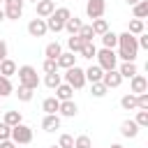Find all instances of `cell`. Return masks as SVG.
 I'll use <instances>...</instances> for the list:
<instances>
[{"label":"cell","instance_id":"f5cc1de1","mask_svg":"<svg viewBox=\"0 0 148 148\" xmlns=\"http://www.w3.org/2000/svg\"><path fill=\"white\" fill-rule=\"evenodd\" d=\"M30 2H37V0H30Z\"/></svg>","mask_w":148,"mask_h":148},{"label":"cell","instance_id":"836d02e7","mask_svg":"<svg viewBox=\"0 0 148 148\" xmlns=\"http://www.w3.org/2000/svg\"><path fill=\"white\" fill-rule=\"evenodd\" d=\"M90 92H92V97H104L109 92V88L102 81H95V83H90Z\"/></svg>","mask_w":148,"mask_h":148},{"label":"cell","instance_id":"c3c4849f","mask_svg":"<svg viewBox=\"0 0 148 148\" xmlns=\"http://www.w3.org/2000/svg\"><path fill=\"white\" fill-rule=\"evenodd\" d=\"M134 2H139V0H127V5H134Z\"/></svg>","mask_w":148,"mask_h":148},{"label":"cell","instance_id":"44dd1931","mask_svg":"<svg viewBox=\"0 0 148 148\" xmlns=\"http://www.w3.org/2000/svg\"><path fill=\"white\" fill-rule=\"evenodd\" d=\"M0 74L2 76H14L16 74V62L12 60V58H5V60H0Z\"/></svg>","mask_w":148,"mask_h":148},{"label":"cell","instance_id":"ba28073f","mask_svg":"<svg viewBox=\"0 0 148 148\" xmlns=\"http://www.w3.org/2000/svg\"><path fill=\"white\" fill-rule=\"evenodd\" d=\"M106 12V0H86V16L88 18H102Z\"/></svg>","mask_w":148,"mask_h":148},{"label":"cell","instance_id":"f6af8a7d","mask_svg":"<svg viewBox=\"0 0 148 148\" xmlns=\"http://www.w3.org/2000/svg\"><path fill=\"white\" fill-rule=\"evenodd\" d=\"M0 148H18L12 139H5V141H0Z\"/></svg>","mask_w":148,"mask_h":148},{"label":"cell","instance_id":"bcb514c9","mask_svg":"<svg viewBox=\"0 0 148 148\" xmlns=\"http://www.w3.org/2000/svg\"><path fill=\"white\" fill-rule=\"evenodd\" d=\"M5 21V12H2V7H0V23Z\"/></svg>","mask_w":148,"mask_h":148},{"label":"cell","instance_id":"4fadbf2b","mask_svg":"<svg viewBox=\"0 0 148 148\" xmlns=\"http://www.w3.org/2000/svg\"><path fill=\"white\" fill-rule=\"evenodd\" d=\"M42 130H44V132H56V130H60V116H58V113H44V118H42Z\"/></svg>","mask_w":148,"mask_h":148},{"label":"cell","instance_id":"60d3db41","mask_svg":"<svg viewBox=\"0 0 148 148\" xmlns=\"http://www.w3.org/2000/svg\"><path fill=\"white\" fill-rule=\"evenodd\" d=\"M136 109L148 111V92H139L136 95Z\"/></svg>","mask_w":148,"mask_h":148},{"label":"cell","instance_id":"9a60e30c","mask_svg":"<svg viewBox=\"0 0 148 148\" xmlns=\"http://www.w3.org/2000/svg\"><path fill=\"white\" fill-rule=\"evenodd\" d=\"M56 65H58V69H67V67H74V65H76V56H74L72 51H62V53L56 58Z\"/></svg>","mask_w":148,"mask_h":148},{"label":"cell","instance_id":"83f0119b","mask_svg":"<svg viewBox=\"0 0 148 148\" xmlns=\"http://www.w3.org/2000/svg\"><path fill=\"white\" fill-rule=\"evenodd\" d=\"M120 106H123L125 111H136V95H132V92L123 95V97H120Z\"/></svg>","mask_w":148,"mask_h":148},{"label":"cell","instance_id":"d6a6232c","mask_svg":"<svg viewBox=\"0 0 148 148\" xmlns=\"http://www.w3.org/2000/svg\"><path fill=\"white\" fill-rule=\"evenodd\" d=\"M81 44H83V39H81L79 35H69V37H67V49H69L72 53H79Z\"/></svg>","mask_w":148,"mask_h":148},{"label":"cell","instance_id":"5b68a950","mask_svg":"<svg viewBox=\"0 0 148 148\" xmlns=\"http://www.w3.org/2000/svg\"><path fill=\"white\" fill-rule=\"evenodd\" d=\"M9 139H12L16 146H28V143L32 141V127H30V125L18 123V125H14V127H12Z\"/></svg>","mask_w":148,"mask_h":148},{"label":"cell","instance_id":"5bb4252c","mask_svg":"<svg viewBox=\"0 0 148 148\" xmlns=\"http://www.w3.org/2000/svg\"><path fill=\"white\" fill-rule=\"evenodd\" d=\"M53 9H56V2H53V0H37V2H35V12H37V16H39V18L51 16V14H53Z\"/></svg>","mask_w":148,"mask_h":148},{"label":"cell","instance_id":"f546056e","mask_svg":"<svg viewBox=\"0 0 148 148\" xmlns=\"http://www.w3.org/2000/svg\"><path fill=\"white\" fill-rule=\"evenodd\" d=\"M2 123H7L9 127H14V125L23 123V118H21V113H18V111H5V116H2Z\"/></svg>","mask_w":148,"mask_h":148},{"label":"cell","instance_id":"30bf717a","mask_svg":"<svg viewBox=\"0 0 148 148\" xmlns=\"http://www.w3.org/2000/svg\"><path fill=\"white\" fill-rule=\"evenodd\" d=\"M130 92L132 95H139V92H148V79L143 76V74H134L132 79H130Z\"/></svg>","mask_w":148,"mask_h":148},{"label":"cell","instance_id":"e0dca14e","mask_svg":"<svg viewBox=\"0 0 148 148\" xmlns=\"http://www.w3.org/2000/svg\"><path fill=\"white\" fill-rule=\"evenodd\" d=\"M120 134L125 136V139H134L136 134H139V125L130 118V120H123L120 123Z\"/></svg>","mask_w":148,"mask_h":148},{"label":"cell","instance_id":"6da1fadb","mask_svg":"<svg viewBox=\"0 0 148 148\" xmlns=\"http://www.w3.org/2000/svg\"><path fill=\"white\" fill-rule=\"evenodd\" d=\"M139 53V44H136V35H130L127 30L118 35V58L123 62H134Z\"/></svg>","mask_w":148,"mask_h":148},{"label":"cell","instance_id":"ffe728a7","mask_svg":"<svg viewBox=\"0 0 148 148\" xmlns=\"http://www.w3.org/2000/svg\"><path fill=\"white\" fill-rule=\"evenodd\" d=\"M95 53H97L95 42H83V44H81V49H79V56H81V58H86V60H92V58H95Z\"/></svg>","mask_w":148,"mask_h":148},{"label":"cell","instance_id":"f907efd6","mask_svg":"<svg viewBox=\"0 0 148 148\" xmlns=\"http://www.w3.org/2000/svg\"><path fill=\"white\" fill-rule=\"evenodd\" d=\"M0 106H2V97H0Z\"/></svg>","mask_w":148,"mask_h":148},{"label":"cell","instance_id":"7a4b0ae2","mask_svg":"<svg viewBox=\"0 0 148 148\" xmlns=\"http://www.w3.org/2000/svg\"><path fill=\"white\" fill-rule=\"evenodd\" d=\"M72 16V12H69V7H56L53 9V14L51 16H46V28L51 30V32H60L62 30V25H65V21Z\"/></svg>","mask_w":148,"mask_h":148},{"label":"cell","instance_id":"603a6c76","mask_svg":"<svg viewBox=\"0 0 148 148\" xmlns=\"http://www.w3.org/2000/svg\"><path fill=\"white\" fill-rule=\"evenodd\" d=\"M118 72H120V76L123 79H132L139 69H136V62H120V67H116Z\"/></svg>","mask_w":148,"mask_h":148},{"label":"cell","instance_id":"74e56055","mask_svg":"<svg viewBox=\"0 0 148 148\" xmlns=\"http://www.w3.org/2000/svg\"><path fill=\"white\" fill-rule=\"evenodd\" d=\"M134 123H136L139 127H148V111L136 109V118H134Z\"/></svg>","mask_w":148,"mask_h":148},{"label":"cell","instance_id":"1f68e13d","mask_svg":"<svg viewBox=\"0 0 148 148\" xmlns=\"http://www.w3.org/2000/svg\"><path fill=\"white\" fill-rule=\"evenodd\" d=\"M127 32L130 35H141L143 32V18H132L130 25H127Z\"/></svg>","mask_w":148,"mask_h":148},{"label":"cell","instance_id":"277c9868","mask_svg":"<svg viewBox=\"0 0 148 148\" xmlns=\"http://www.w3.org/2000/svg\"><path fill=\"white\" fill-rule=\"evenodd\" d=\"M95 58H97V65L106 72V69H116L118 67V56H116V51L113 49H97V53H95Z\"/></svg>","mask_w":148,"mask_h":148},{"label":"cell","instance_id":"52a82bcc","mask_svg":"<svg viewBox=\"0 0 148 148\" xmlns=\"http://www.w3.org/2000/svg\"><path fill=\"white\" fill-rule=\"evenodd\" d=\"M23 5H25V0H5V2H2L5 18H9V21H18L21 14H23Z\"/></svg>","mask_w":148,"mask_h":148},{"label":"cell","instance_id":"d4e9b609","mask_svg":"<svg viewBox=\"0 0 148 148\" xmlns=\"http://www.w3.org/2000/svg\"><path fill=\"white\" fill-rule=\"evenodd\" d=\"M99 37H102V46H104V49H116V46H118V35H116V32L106 30V32L99 35Z\"/></svg>","mask_w":148,"mask_h":148},{"label":"cell","instance_id":"d6986e66","mask_svg":"<svg viewBox=\"0 0 148 148\" xmlns=\"http://www.w3.org/2000/svg\"><path fill=\"white\" fill-rule=\"evenodd\" d=\"M81 25H83V21H81L79 16H69V18L65 21V25H62V30H67L69 35H76V32L81 30Z\"/></svg>","mask_w":148,"mask_h":148},{"label":"cell","instance_id":"cb8c5ba5","mask_svg":"<svg viewBox=\"0 0 148 148\" xmlns=\"http://www.w3.org/2000/svg\"><path fill=\"white\" fill-rule=\"evenodd\" d=\"M58 106H60V99L53 95V97H46L42 102V111L44 113H58Z\"/></svg>","mask_w":148,"mask_h":148},{"label":"cell","instance_id":"7c38bea8","mask_svg":"<svg viewBox=\"0 0 148 148\" xmlns=\"http://www.w3.org/2000/svg\"><path fill=\"white\" fill-rule=\"evenodd\" d=\"M76 113H79V106H76L74 99H65V102H60V106H58V116H62V118H74Z\"/></svg>","mask_w":148,"mask_h":148},{"label":"cell","instance_id":"f35d334b","mask_svg":"<svg viewBox=\"0 0 148 148\" xmlns=\"http://www.w3.org/2000/svg\"><path fill=\"white\" fill-rule=\"evenodd\" d=\"M58 146H60V148H74V136H72V134H60Z\"/></svg>","mask_w":148,"mask_h":148},{"label":"cell","instance_id":"7dc6e473","mask_svg":"<svg viewBox=\"0 0 148 148\" xmlns=\"http://www.w3.org/2000/svg\"><path fill=\"white\" fill-rule=\"evenodd\" d=\"M111 148H125V146H120V143H111Z\"/></svg>","mask_w":148,"mask_h":148},{"label":"cell","instance_id":"8fae6325","mask_svg":"<svg viewBox=\"0 0 148 148\" xmlns=\"http://www.w3.org/2000/svg\"><path fill=\"white\" fill-rule=\"evenodd\" d=\"M102 83L111 90V88H118V86L123 83V76H120L118 69H106V72L102 74Z\"/></svg>","mask_w":148,"mask_h":148},{"label":"cell","instance_id":"484cf974","mask_svg":"<svg viewBox=\"0 0 148 148\" xmlns=\"http://www.w3.org/2000/svg\"><path fill=\"white\" fill-rule=\"evenodd\" d=\"M60 53H62L60 42H49V44H46V49H44V56H46V58H51V60H56Z\"/></svg>","mask_w":148,"mask_h":148},{"label":"cell","instance_id":"ac0fdd59","mask_svg":"<svg viewBox=\"0 0 148 148\" xmlns=\"http://www.w3.org/2000/svg\"><path fill=\"white\" fill-rule=\"evenodd\" d=\"M53 90H56V97H58L60 102H65V99H74V88H72L69 83H60V86H56Z\"/></svg>","mask_w":148,"mask_h":148},{"label":"cell","instance_id":"e575fe53","mask_svg":"<svg viewBox=\"0 0 148 148\" xmlns=\"http://www.w3.org/2000/svg\"><path fill=\"white\" fill-rule=\"evenodd\" d=\"M76 35H79V37H81L83 42H92V39H95V32H92V25H86V23L81 25V30H79Z\"/></svg>","mask_w":148,"mask_h":148},{"label":"cell","instance_id":"f1b7e54d","mask_svg":"<svg viewBox=\"0 0 148 148\" xmlns=\"http://www.w3.org/2000/svg\"><path fill=\"white\" fill-rule=\"evenodd\" d=\"M92 32H95V37H99V35H104L106 30H109V23H106V18H92Z\"/></svg>","mask_w":148,"mask_h":148},{"label":"cell","instance_id":"4dcf8cb0","mask_svg":"<svg viewBox=\"0 0 148 148\" xmlns=\"http://www.w3.org/2000/svg\"><path fill=\"white\" fill-rule=\"evenodd\" d=\"M12 92H14V86H12V81H9L7 76H2V74H0V97L5 99V97H9Z\"/></svg>","mask_w":148,"mask_h":148},{"label":"cell","instance_id":"7bdbcfd3","mask_svg":"<svg viewBox=\"0 0 148 148\" xmlns=\"http://www.w3.org/2000/svg\"><path fill=\"white\" fill-rule=\"evenodd\" d=\"M136 44H139V49H148V35L146 32L136 35Z\"/></svg>","mask_w":148,"mask_h":148},{"label":"cell","instance_id":"9c48e42d","mask_svg":"<svg viewBox=\"0 0 148 148\" xmlns=\"http://www.w3.org/2000/svg\"><path fill=\"white\" fill-rule=\"evenodd\" d=\"M49 32V28H46V18H30V23H28V35L30 37H44Z\"/></svg>","mask_w":148,"mask_h":148},{"label":"cell","instance_id":"681fc988","mask_svg":"<svg viewBox=\"0 0 148 148\" xmlns=\"http://www.w3.org/2000/svg\"><path fill=\"white\" fill-rule=\"evenodd\" d=\"M49 148H60V146H49Z\"/></svg>","mask_w":148,"mask_h":148},{"label":"cell","instance_id":"3957f363","mask_svg":"<svg viewBox=\"0 0 148 148\" xmlns=\"http://www.w3.org/2000/svg\"><path fill=\"white\" fill-rule=\"evenodd\" d=\"M16 74H18V86H25L30 90H35L39 86V76H37V69L32 65H21L16 67Z\"/></svg>","mask_w":148,"mask_h":148},{"label":"cell","instance_id":"2e32d148","mask_svg":"<svg viewBox=\"0 0 148 148\" xmlns=\"http://www.w3.org/2000/svg\"><path fill=\"white\" fill-rule=\"evenodd\" d=\"M83 74H86V83H95V81H102V74H104V69L95 62V65H90V67H86L83 69Z\"/></svg>","mask_w":148,"mask_h":148},{"label":"cell","instance_id":"ee69618b","mask_svg":"<svg viewBox=\"0 0 148 148\" xmlns=\"http://www.w3.org/2000/svg\"><path fill=\"white\" fill-rule=\"evenodd\" d=\"M5 58H7V42L0 39V60H5Z\"/></svg>","mask_w":148,"mask_h":148},{"label":"cell","instance_id":"7402d4cb","mask_svg":"<svg viewBox=\"0 0 148 148\" xmlns=\"http://www.w3.org/2000/svg\"><path fill=\"white\" fill-rule=\"evenodd\" d=\"M132 14H134V18H146V16H148V0L134 2V5H132Z\"/></svg>","mask_w":148,"mask_h":148},{"label":"cell","instance_id":"816d5d0a","mask_svg":"<svg viewBox=\"0 0 148 148\" xmlns=\"http://www.w3.org/2000/svg\"><path fill=\"white\" fill-rule=\"evenodd\" d=\"M2 2H5V0H0V5H2Z\"/></svg>","mask_w":148,"mask_h":148},{"label":"cell","instance_id":"d590c367","mask_svg":"<svg viewBox=\"0 0 148 148\" xmlns=\"http://www.w3.org/2000/svg\"><path fill=\"white\" fill-rule=\"evenodd\" d=\"M74 148H92L90 136H88V134H79V136L74 139Z\"/></svg>","mask_w":148,"mask_h":148},{"label":"cell","instance_id":"b9f144b4","mask_svg":"<svg viewBox=\"0 0 148 148\" xmlns=\"http://www.w3.org/2000/svg\"><path fill=\"white\" fill-rule=\"evenodd\" d=\"M9 134H12V127H9L7 123H0V141L9 139Z\"/></svg>","mask_w":148,"mask_h":148},{"label":"cell","instance_id":"4316f807","mask_svg":"<svg viewBox=\"0 0 148 148\" xmlns=\"http://www.w3.org/2000/svg\"><path fill=\"white\" fill-rule=\"evenodd\" d=\"M62 83V74H58V72H51V74H44V86L46 88H56V86H60Z\"/></svg>","mask_w":148,"mask_h":148},{"label":"cell","instance_id":"8d00e7d4","mask_svg":"<svg viewBox=\"0 0 148 148\" xmlns=\"http://www.w3.org/2000/svg\"><path fill=\"white\" fill-rule=\"evenodd\" d=\"M16 97H18V102H30V99H32V90H30V88H25V86H18Z\"/></svg>","mask_w":148,"mask_h":148},{"label":"cell","instance_id":"8992f818","mask_svg":"<svg viewBox=\"0 0 148 148\" xmlns=\"http://www.w3.org/2000/svg\"><path fill=\"white\" fill-rule=\"evenodd\" d=\"M62 76H65V83H69L74 90H81V88L86 86V74H83V69H81L79 65H74V67H67Z\"/></svg>","mask_w":148,"mask_h":148},{"label":"cell","instance_id":"ab89813d","mask_svg":"<svg viewBox=\"0 0 148 148\" xmlns=\"http://www.w3.org/2000/svg\"><path fill=\"white\" fill-rule=\"evenodd\" d=\"M42 69H44V74H51V72H58V65H56V60H51V58H44V62H42Z\"/></svg>","mask_w":148,"mask_h":148}]
</instances>
